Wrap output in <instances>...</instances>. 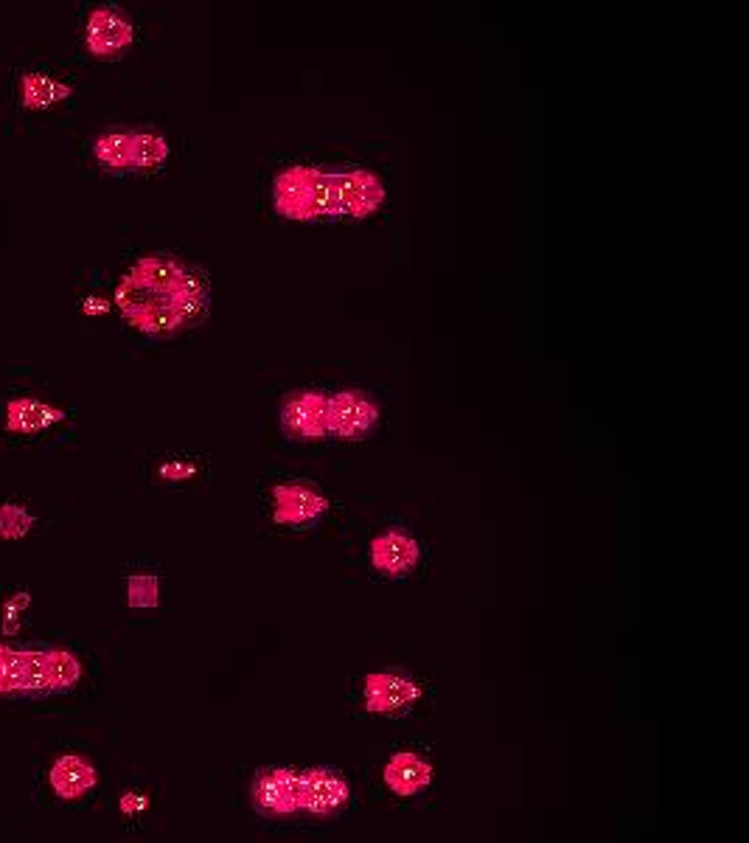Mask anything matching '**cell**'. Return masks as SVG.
Instances as JSON below:
<instances>
[{
	"label": "cell",
	"instance_id": "obj_1",
	"mask_svg": "<svg viewBox=\"0 0 749 843\" xmlns=\"http://www.w3.org/2000/svg\"><path fill=\"white\" fill-rule=\"evenodd\" d=\"M115 304L135 329L174 335L197 324L208 307V282L172 253H150L121 278Z\"/></svg>",
	"mask_w": 749,
	"mask_h": 843
},
{
	"label": "cell",
	"instance_id": "obj_2",
	"mask_svg": "<svg viewBox=\"0 0 749 843\" xmlns=\"http://www.w3.org/2000/svg\"><path fill=\"white\" fill-rule=\"evenodd\" d=\"M384 203V186L366 169L289 166L273 181V209L287 220H362Z\"/></svg>",
	"mask_w": 749,
	"mask_h": 843
},
{
	"label": "cell",
	"instance_id": "obj_3",
	"mask_svg": "<svg viewBox=\"0 0 749 843\" xmlns=\"http://www.w3.org/2000/svg\"><path fill=\"white\" fill-rule=\"evenodd\" d=\"M329 509V500L309 481H284L273 487V520L281 526H312Z\"/></svg>",
	"mask_w": 749,
	"mask_h": 843
},
{
	"label": "cell",
	"instance_id": "obj_4",
	"mask_svg": "<svg viewBox=\"0 0 749 843\" xmlns=\"http://www.w3.org/2000/svg\"><path fill=\"white\" fill-rule=\"evenodd\" d=\"M281 425L293 439H324L329 436V397L320 392H295L284 403Z\"/></svg>",
	"mask_w": 749,
	"mask_h": 843
},
{
	"label": "cell",
	"instance_id": "obj_5",
	"mask_svg": "<svg viewBox=\"0 0 749 843\" xmlns=\"http://www.w3.org/2000/svg\"><path fill=\"white\" fill-rule=\"evenodd\" d=\"M379 422V408L373 399L360 392H337L329 397V434L340 439H362Z\"/></svg>",
	"mask_w": 749,
	"mask_h": 843
},
{
	"label": "cell",
	"instance_id": "obj_6",
	"mask_svg": "<svg viewBox=\"0 0 749 843\" xmlns=\"http://www.w3.org/2000/svg\"><path fill=\"white\" fill-rule=\"evenodd\" d=\"M132 37H135V31H132L130 20L115 12V9L102 7L88 20L84 42H88L91 54H96L99 60H115V57L130 49Z\"/></svg>",
	"mask_w": 749,
	"mask_h": 843
},
{
	"label": "cell",
	"instance_id": "obj_7",
	"mask_svg": "<svg viewBox=\"0 0 749 843\" xmlns=\"http://www.w3.org/2000/svg\"><path fill=\"white\" fill-rule=\"evenodd\" d=\"M253 801L267 813H295L300 808V776H295L287 768L261 771L253 782Z\"/></svg>",
	"mask_w": 749,
	"mask_h": 843
},
{
	"label": "cell",
	"instance_id": "obj_8",
	"mask_svg": "<svg viewBox=\"0 0 749 843\" xmlns=\"http://www.w3.org/2000/svg\"><path fill=\"white\" fill-rule=\"evenodd\" d=\"M348 801V784L329 768H312L300 776V808L315 815L337 813Z\"/></svg>",
	"mask_w": 749,
	"mask_h": 843
},
{
	"label": "cell",
	"instance_id": "obj_9",
	"mask_svg": "<svg viewBox=\"0 0 749 843\" xmlns=\"http://www.w3.org/2000/svg\"><path fill=\"white\" fill-rule=\"evenodd\" d=\"M421 698L419 683L399 672H373L366 678L368 711H402Z\"/></svg>",
	"mask_w": 749,
	"mask_h": 843
},
{
	"label": "cell",
	"instance_id": "obj_10",
	"mask_svg": "<svg viewBox=\"0 0 749 843\" xmlns=\"http://www.w3.org/2000/svg\"><path fill=\"white\" fill-rule=\"evenodd\" d=\"M371 562L388 577H402L419 562V542L404 531H382L371 542Z\"/></svg>",
	"mask_w": 749,
	"mask_h": 843
},
{
	"label": "cell",
	"instance_id": "obj_11",
	"mask_svg": "<svg viewBox=\"0 0 749 843\" xmlns=\"http://www.w3.org/2000/svg\"><path fill=\"white\" fill-rule=\"evenodd\" d=\"M96 768H93L88 759L76 756V753H65V756L57 759L49 773L51 790L65 801L91 793V790L96 788Z\"/></svg>",
	"mask_w": 749,
	"mask_h": 843
},
{
	"label": "cell",
	"instance_id": "obj_12",
	"mask_svg": "<svg viewBox=\"0 0 749 843\" xmlns=\"http://www.w3.org/2000/svg\"><path fill=\"white\" fill-rule=\"evenodd\" d=\"M432 768L427 759H421L413 751H399L388 765H384V784L396 795H419L430 784Z\"/></svg>",
	"mask_w": 749,
	"mask_h": 843
},
{
	"label": "cell",
	"instance_id": "obj_13",
	"mask_svg": "<svg viewBox=\"0 0 749 843\" xmlns=\"http://www.w3.org/2000/svg\"><path fill=\"white\" fill-rule=\"evenodd\" d=\"M65 419V410L54 408V405L42 403V399H12L7 408V428L12 434H40V430H49L51 425Z\"/></svg>",
	"mask_w": 749,
	"mask_h": 843
},
{
	"label": "cell",
	"instance_id": "obj_14",
	"mask_svg": "<svg viewBox=\"0 0 749 843\" xmlns=\"http://www.w3.org/2000/svg\"><path fill=\"white\" fill-rule=\"evenodd\" d=\"M20 97H23V108L29 110H45L54 104L65 102L73 97L71 84L60 82V79L49 77V73H25L20 79Z\"/></svg>",
	"mask_w": 749,
	"mask_h": 843
},
{
	"label": "cell",
	"instance_id": "obj_15",
	"mask_svg": "<svg viewBox=\"0 0 749 843\" xmlns=\"http://www.w3.org/2000/svg\"><path fill=\"white\" fill-rule=\"evenodd\" d=\"M49 681H51V692H68L79 683L82 678V663L73 652L68 650H49Z\"/></svg>",
	"mask_w": 749,
	"mask_h": 843
},
{
	"label": "cell",
	"instance_id": "obj_16",
	"mask_svg": "<svg viewBox=\"0 0 749 843\" xmlns=\"http://www.w3.org/2000/svg\"><path fill=\"white\" fill-rule=\"evenodd\" d=\"M168 158L166 139L152 133H132V150H130V169H152L161 166Z\"/></svg>",
	"mask_w": 749,
	"mask_h": 843
},
{
	"label": "cell",
	"instance_id": "obj_17",
	"mask_svg": "<svg viewBox=\"0 0 749 843\" xmlns=\"http://www.w3.org/2000/svg\"><path fill=\"white\" fill-rule=\"evenodd\" d=\"M132 133H104L93 144V155L107 169H130Z\"/></svg>",
	"mask_w": 749,
	"mask_h": 843
},
{
	"label": "cell",
	"instance_id": "obj_18",
	"mask_svg": "<svg viewBox=\"0 0 749 843\" xmlns=\"http://www.w3.org/2000/svg\"><path fill=\"white\" fill-rule=\"evenodd\" d=\"M25 687V652L3 644L0 652V694L23 692Z\"/></svg>",
	"mask_w": 749,
	"mask_h": 843
},
{
	"label": "cell",
	"instance_id": "obj_19",
	"mask_svg": "<svg viewBox=\"0 0 749 843\" xmlns=\"http://www.w3.org/2000/svg\"><path fill=\"white\" fill-rule=\"evenodd\" d=\"M126 593H130V608H157L161 582H157L155 573H135L126 582Z\"/></svg>",
	"mask_w": 749,
	"mask_h": 843
},
{
	"label": "cell",
	"instance_id": "obj_20",
	"mask_svg": "<svg viewBox=\"0 0 749 843\" xmlns=\"http://www.w3.org/2000/svg\"><path fill=\"white\" fill-rule=\"evenodd\" d=\"M31 526H34V518L25 512L23 506H18V504L0 506V537H3V540H20V537L29 535Z\"/></svg>",
	"mask_w": 749,
	"mask_h": 843
},
{
	"label": "cell",
	"instance_id": "obj_21",
	"mask_svg": "<svg viewBox=\"0 0 749 843\" xmlns=\"http://www.w3.org/2000/svg\"><path fill=\"white\" fill-rule=\"evenodd\" d=\"M23 692H51L49 656L45 652H25V687Z\"/></svg>",
	"mask_w": 749,
	"mask_h": 843
},
{
	"label": "cell",
	"instance_id": "obj_22",
	"mask_svg": "<svg viewBox=\"0 0 749 843\" xmlns=\"http://www.w3.org/2000/svg\"><path fill=\"white\" fill-rule=\"evenodd\" d=\"M194 464H186V461H166L161 467V476L168 478V481H183V478H192L194 476Z\"/></svg>",
	"mask_w": 749,
	"mask_h": 843
},
{
	"label": "cell",
	"instance_id": "obj_23",
	"mask_svg": "<svg viewBox=\"0 0 749 843\" xmlns=\"http://www.w3.org/2000/svg\"><path fill=\"white\" fill-rule=\"evenodd\" d=\"M107 309H110V304L104 302V298H88V302H84V313L96 315V313H107Z\"/></svg>",
	"mask_w": 749,
	"mask_h": 843
},
{
	"label": "cell",
	"instance_id": "obj_24",
	"mask_svg": "<svg viewBox=\"0 0 749 843\" xmlns=\"http://www.w3.org/2000/svg\"><path fill=\"white\" fill-rule=\"evenodd\" d=\"M0 652H3V644H0Z\"/></svg>",
	"mask_w": 749,
	"mask_h": 843
}]
</instances>
